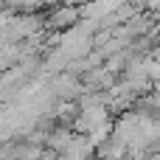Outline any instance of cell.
<instances>
[{"label":"cell","instance_id":"obj_1","mask_svg":"<svg viewBox=\"0 0 160 160\" xmlns=\"http://www.w3.org/2000/svg\"><path fill=\"white\" fill-rule=\"evenodd\" d=\"M96 160H101V158H96Z\"/></svg>","mask_w":160,"mask_h":160}]
</instances>
